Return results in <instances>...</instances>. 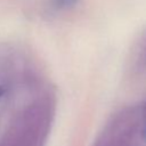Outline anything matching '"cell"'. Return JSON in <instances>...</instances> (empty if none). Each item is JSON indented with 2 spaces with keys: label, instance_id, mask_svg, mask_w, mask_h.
Returning <instances> with one entry per match:
<instances>
[{
  "label": "cell",
  "instance_id": "6da1fadb",
  "mask_svg": "<svg viewBox=\"0 0 146 146\" xmlns=\"http://www.w3.org/2000/svg\"><path fill=\"white\" fill-rule=\"evenodd\" d=\"M78 0H54V3L57 8H66L74 5Z\"/></svg>",
  "mask_w": 146,
  "mask_h": 146
},
{
  "label": "cell",
  "instance_id": "7a4b0ae2",
  "mask_svg": "<svg viewBox=\"0 0 146 146\" xmlns=\"http://www.w3.org/2000/svg\"><path fill=\"white\" fill-rule=\"evenodd\" d=\"M3 92H5V89H3V88H2L1 86H0V97H1L2 95H3Z\"/></svg>",
  "mask_w": 146,
  "mask_h": 146
}]
</instances>
